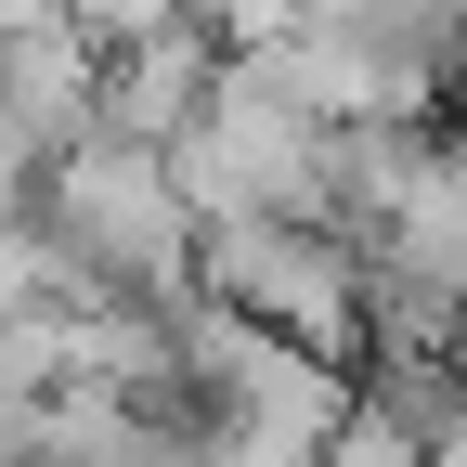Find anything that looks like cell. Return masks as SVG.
Listing matches in <instances>:
<instances>
[{
	"instance_id": "1",
	"label": "cell",
	"mask_w": 467,
	"mask_h": 467,
	"mask_svg": "<svg viewBox=\"0 0 467 467\" xmlns=\"http://www.w3.org/2000/svg\"><path fill=\"white\" fill-rule=\"evenodd\" d=\"M26 221L78 299H195V195L169 182L156 143H117V130L66 143L39 169Z\"/></svg>"
},
{
	"instance_id": "2",
	"label": "cell",
	"mask_w": 467,
	"mask_h": 467,
	"mask_svg": "<svg viewBox=\"0 0 467 467\" xmlns=\"http://www.w3.org/2000/svg\"><path fill=\"white\" fill-rule=\"evenodd\" d=\"M195 285L234 312H260L312 350H364V234L325 221V208H221L195 221Z\"/></svg>"
},
{
	"instance_id": "3",
	"label": "cell",
	"mask_w": 467,
	"mask_h": 467,
	"mask_svg": "<svg viewBox=\"0 0 467 467\" xmlns=\"http://www.w3.org/2000/svg\"><path fill=\"white\" fill-rule=\"evenodd\" d=\"M104 130V39L52 0V14H26V26H0V143L14 156H66V143H91Z\"/></svg>"
},
{
	"instance_id": "4",
	"label": "cell",
	"mask_w": 467,
	"mask_h": 467,
	"mask_svg": "<svg viewBox=\"0 0 467 467\" xmlns=\"http://www.w3.org/2000/svg\"><path fill=\"white\" fill-rule=\"evenodd\" d=\"M221 26L208 14H169V26H130V39H104V130L117 143H182V117L221 91Z\"/></svg>"
},
{
	"instance_id": "5",
	"label": "cell",
	"mask_w": 467,
	"mask_h": 467,
	"mask_svg": "<svg viewBox=\"0 0 467 467\" xmlns=\"http://www.w3.org/2000/svg\"><path fill=\"white\" fill-rule=\"evenodd\" d=\"M312 467H441V441H429V429H402L389 402L350 389V416L325 429V454H312Z\"/></svg>"
},
{
	"instance_id": "6",
	"label": "cell",
	"mask_w": 467,
	"mask_h": 467,
	"mask_svg": "<svg viewBox=\"0 0 467 467\" xmlns=\"http://www.w3.org/2000/svg\"><path fill=\"white\" fill-rule=\"evenodd\" d=\"M195 14L247 52V39H285V26H312V0H195Z\"/></svg>"
},
{
	"instance_id": "7",
	"label": "cell",
	"mask_w": 467,
	"mask_h": 467,
	"mask_svg": "<svg viewBox=\"0 0 467 467\" xmlns=\"http://www.w3.org/2000/svg\"><path fill=\"white\" fill-rule=\"evenodd\" d=\"M66 14L91 39H130V26H169V14H195V0H66Z\"/></svg>"
},
{
	"instance_id": "8",
	"label": "cell",
	"mask_w": 467,
	"mask_h": 467,
	"mask_svg": "<svg viewBox=\"0 0 467 467\" xmlns=\"http://www.w3.org/2000/svg\"><path fill=\"white\" fill-rule=\"evenodd\" d=\"M26 195H39V156H14V143H0V221H26Z\"/></svg>"
},
{
	"instance_id": "9",
	"label": "cell",
	"mask_w": 467,
	"mask_h": 467,
	"mask_svg": "<svg viewBox=\"0 0 467 467\" xmlns=\"http://www.w3.org/2000/svg\"><path fill=\"white\" fill-rule=\"evenodd\" d=\"M26 14H52V0H0V26H26Z\"/></svg>"
}]
</instances>
